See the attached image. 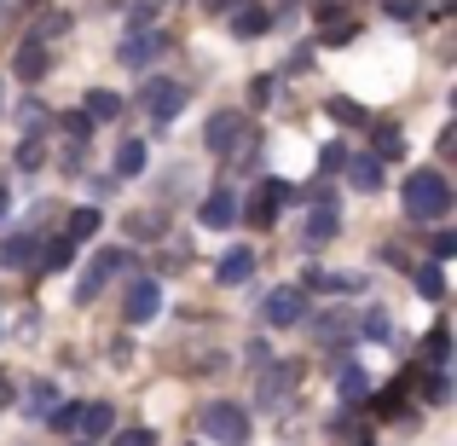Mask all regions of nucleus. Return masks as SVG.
<instances>
[{
    "label": "nucleus",
    "instance_id": "obj_1",
    "mask_svg": "<svg viewBox=\"0 0 457 446\" xmlns=\"http://www.w3.org/2000/svg\"><path fill=\"white\" fill-rule=\"evenodd\" d=\"M452 209V186L440 168H417L411 180H405V215L411 221H446Z\"/></svg>",
    "mask_w": 457,
    "mask_h": 446
},
{
    "label": "nucleus",
    "instance_id": "obj_2",
    "mask_svg": "<svg viewBox=\"0 0 457 446\" xmlns=\"http://www.w3.org/2000/svg\"><path fill=\"white\" fill-rule=\"evenodd\" d=\"M197 424H203V435H209V441H226V446L249 441V412H244V406H232V400H209L197 412Z\"/></svg>",
    "mask_w": 457,
    "mask_h": 446
},
{
    "label": "nucleus",
    "instance_id": "obj_3",
    "mask_svg": "<svg viewBox=\"0 0 457 446\" xmlns=\"http://www.w3.org/2000/svg\"><path fill=\"white\" fill-rule=\"evenodd\" d=\"M139 105H145V116L151 122H174L179 116V105H186V88H179V81H168V76H151L145 88H139Z\"/></svg>",
    "mask_w": 457,
    "mask_h": 446
},
{
    "label": "nucleus",
    "instance_id": "obj_4",
    "mask_svg": "<svg viewBox=\"0 0 457 446\" xmlns=\"http://www.w3.org/2000/svg\"><path fill=\"white\" fill-rule=\"evenodd\" d=\"M128 261H134V256H128V249H99V256L87 261V273H81V279H76V301H93V296L104 290V284L116 279V273L128 267Z\"/></svg>",
    "mask_w": 457,
    "mask_h": 446
},
{
    "label": "nucleus",
    "instance_id": "obj_5",
    "mask_svg": "<svg viewBox=\"0 0 457 446\" xmlns=\"http://www.w3.org/2000/svg\"><path fill=\"white\" fill-rule=\"evenodd\" d=\"M302 313H307V290H302V284H278V290L261 301V319H267V324H278V331L302 324Z\"/></svg>",
    "mask_w": 457,
    "mask_h": 446
},
{
    "label": "nucleus",
    "instance_id": "obj_6",
    "mask_svg": "<svg viewBox=\"0 0 457 446\" xmlns=\"http://www.w3.org/2000/svg\"><path fill=\"white\" fill-rule=\"evenodd\" d=\"M162 53H168V35H162V29H134L122 46H116V58H122L128 70H145V64H156Z\"/></svg>",
    "mask_w": 457,
    "mask_h": 446
},
{
    "label": "nucleus",
    "instance_id": "obj_7",
    "mask_svg": "<svg viewBox=\"0 0 457 446\" xmlns=\"http://www.w3.org/2000/svg\"><path fill=\"white\" fill-rule=\"evenodd\" d=\"M162 313V284L156 279H134L128 284V301H122V319L128 324H151Z\"/></svg>",
    "mask_w": 457,
    "mask_h": 446
},
{
    "label": "nucleus",
    "instance_id": "obj_8",
    "mask_svg": "<svg viewBox=\"0 0 457 446\" xmlns=\"http://www.w3.org/2000/svg\"><path fill=\"white\" fill-rule=\"evenodd\" d=\"M359 35V18L347 6H319V41L324 46H347Z\"/></svg>",
    "mask_w": 457,
    "mask_h": 446
},
{
    "label": "nucleus",
    "instance_id": "obj_9",
    "mask_svg": "<svg viewBox=\"0 0 457 446\" xmlns=\"http://www.w3.org/2000/svg\"><path fill=\"white\" fill-rule=\"evenodd\" d=\"M284 203H290V186H284V180H261L255 203H249V221H255V226H272Z\"/></svg>",
    "mask_w": 457,
    "mask_h": 446
},
{
    "label": "nucleus",
    "instance_id": "obj_10",
    "mask_svg": "<svg viewBox=\"0 0 457 446\" xmlns=\"http://www.w3.org/2000/svg\"><path fill=\"white\" fill-rule=\"evenodd\" d=\"M203 139H209V151H232L237 139H244V116H237V111H220V116H209Z\"/></svg>",
    "mask_w": 457,
    "mask_h": 446
},
{
    "label": "nucleus",
    "instance_id": "obj_11",
    "mask_svg": "<svg viewBox=\"0 0 457 446\" xmlns=\"http://www.w3.org/2000/svg\"><path fill=\"white\" fill-rule=\"evenodd\" d=\"M197 221L214 226V232H220V226H232V221H237V198H232L226 186H214L209 198H203V215H197Z\"/></svg>",
    "mask_w": 457,
    "mask_h": 446
},
{
    "label": "nucleus",
    "instance_id": "obj_12",
    "mask_svg": "<svg viewBox=\"0 0 457 446\" xmlns=\"http://www.w3.org/2000/svg\"><path fill=\"white\" fill-rule=\"evenodd\" d=\"M214 279L220 284H249L255 279V249H226L220 267H214Z\"/></svg>",
    "mask_w": 457,
    "mask_h": 446
},
{
    "label": "nucleus",
    "instance_id": "obj_13",
    "mask_svg": "<svg viewBox=\"0 0 457 446\" xmlns=\"http://www.w3.org/2000/svg\"><path fill=\"white\" fill-rule=\"evenodd\" d=\"M12 70H18L23 81H41V76H46V41H41V35H29V41L18 46V58H12Z\"/></svg>",
    "mask_w": 457,
    "mask_h": 446
},
{
    "label": "nucleus",
    "instance_id": "obj_14",
    "mask_svg": "<svg viewBox=\"0 0 457 446\" xmlns=\"http://www.w3.org/2000/svg\"><path fill=\"white\" fill-rule=\"evenodd\" d=\"M81 116H87V122H111V116H122V93L93 88L87 99H81Z\"/></svg>",
    "mask_w": 457,
    "mask_h": 446
},
{
    "label": "nucleus",
    "instance_id": "obj_15",
    "mask_svg": "<svg viewBox=\"0 0 457 446\" xmlns=\"http://www.w3.org/2000/svg\"><path fill=\"white\" fill-rule=\"evenodd\" d=\"M76 429H81V435H111V429H116V412H111V406H76Z\"/></svg>",
    "mask_w": 457,
    "mask_h": 446
},
{
    "label": "nucleus",
    "instance_id": "obj_16",
    "mask_svg": "<svg viewBox=\"0 0 457 446\" xmlns=\"http://www.w3.org/2000/svg\"><path fill=\"white\" fill-rule=\"evenodd\" d=\"M370 139H377V163H400V156H405V134L394 122H377Z\"/></svg>",
    "mask_w": 457,
    "mask_h": 446
},
{
    "label": "nucleus",
    "instance_id": "obj_17",
    "mask_svg": "<svg viewBox=\"0 0 457 446\" xmlns=\"http://www.w3.org/2000/svg\"><path fill=\"white\" fill-rule=\"evenodd\" d=\"M295 383H302V371H295V366H278V371H267V377H261V400H284V394H290L295 389Z\"/></svg>",
    "mask_w": 457,
    "mask_h": 446
},
{
    "label": "nucleus",
    "instance_id": "obj_18",
    "mask_svg": "<svg viewBox=\"0 0 457 446\" xmlns=\"http://www.w3.org/2000/svg\"><path fill=\"white\" fill-rule=\"evenodd\" d=\"M272 29V18L261 6H237L232 12V35H244V41H255V35H267Z\"/></svg>",
    "mask_w": 457,
    "mask_h": 446
},
{
    "label": "nucleus",
    "instance_id": "obj_19",
    "mask_svg": "<svg viewBox=\"0 0 457 446\" xmlns=\"http://www.w3.org/2000/svg\"><path fill=\"white\" fill-rule=\"evenodd\" d=\"M347 163H353L347 180H353L359 191H382V163H377V156H347Z\"/></svg>",
    "mask_w": 457,
    "mask_h": 446
},
{
    "label": "nucleus",
    "instance_id": "obj_20",
    "mask_svg": "<svg viewBox=\"0 0 457 446\" xmlns=\"http://www.w3.org/2000/svg\"><path fill=\"white\" fill-rule=\"evenodd\" d=\"M116 174H145V139H122V151H116Z\"/></svg>",
    "mask_w": 457,
    "mask_h": 446
},
{
    "label": "nucleus",
    "instance_id": "obj_21",
    "mask_svg": "<svg viewBox=\"0 0 457 446\" xmlns=\"http://www.w3.org/2000/svg\"><path fill=\"white\" fill-rule=\"evenodd\" d=\"M29 256H35V238L29 232H18V238H6V244H0V267H23Z\"/></svg>",
    "mask_w": 457,
    "mask_h": 446
},
{
    "label": "nucleus",
    "instance_id": "obj_22",
    "mask_svg": "<svg viewBox=\"0 0 457 446\" xmlns=\"http://www.w3.org/2000/svg\"><path fill=\"white\" fill-rule=\"evenodd\" d=\"M70 261H76V244H70V238H58V244L41 249V273H64Z\"/></svg>",
    "mask_w": 457,
    "mask_h": 446
},
{
    "label": "nucleus",
    "instance_id": "obj_23",
    "mask_svg": "<svg viewBox=\"0 0 457 446\" xmlns=\"http://www.w3.org/2000/svg\"><path fill=\"white\" fill-rule=\"evenodd\" d=\"M330 116L342 128H370V116H365V105H359V99H330Z\"/></svg>",
    "mask_w": 457,
    "mask_h": 446
},
{
    "label": "nucleus",
    "instance_id": "obj_24",
    "mask_svg": "<svg viewBox=\"0 0 457 446\" xmlns=\"http://www.w3.org/2000/svg\"><path fill=\"white\" fill-rule=\"evenodd\" d=\"M365 394H370V377H365L359 366H342V400H347V406H359Z\"/></svg>",
    "mask_w": 457,
    "mask_h": 446
},
{
    "label": "nucleus",
    "instance_id": "obj_25",
    "mask_svg": "<svg viewBox=\"0 0 457 446\" xmlns=\"http://www.w3.org/2000/svg\"><path fill=\"white\" fill-rule=\"evenodd\" d=\"M307 290H359V279H353V273H319V267H312Z\"/></svg>",
    "mask_w": 457,
    "mask_h": 446
},
{
    "label": "nucleus",
    "instance_id": "obj_26",
    "mask_svg": "<svg viewBox=\"0 0 457 446\" xmlns=\"http://www.w3.org/2000/svg\"><path fill=\"white\" fill-rule=\"evenodd\" d=\"M99 226H104V215H99V209H76V215H70V244H81V238H93Z\"/></svg>",
    "mask_w": 457,
    "mask_h": 446
},
{
    "label": "nucleus",
    "instance_id": "obj_27",
    "mask_svg": "<svg viewBox=\"0 0 457 446\" xmlns=\"http://www.w3.org/2000/svg\"><path fill=\"white\" fill-rule=\"evenodd\" d=\"M417 290H423L428 301L446 296V279H440V261H428V267H417Z\"/></svg>",
    "mask_w": 457,
    "mask_h": 446
},
{
    "label": "nucleus",
    "instance_id": "obj_28",
    "mask_svg": "<svg viewBox=\"0 0 457 446\" xmlns=\"http://www.w3.org/2000/svg\"><path fill=\"white\" fill-rule=\"evenodd\" d=\"M307 238H312V244H319V238H336V215H330V203H319V209H312Z\"/></svg>",
    "mask_w": 457,
    "mask_h": 446
},
{
    "label": "nucleus",
    "instance_id": "obj_29",
    "mask_svg": "<svg viewBox=\"0 0 457 446\" xmlns=\"http://www.w3.org/2000/svg\"><path fill=\"white\" fill-rule=\"evenodd\" d=\"M23 406H29V417L53 412V406H58V389H53V383H35V389H29V400H23Z\"/></svg>",
    "mask_w": 457,
    "mask_h": 446
},
{
    "label": "nucleus",
    "instance_id": "obj_30",
    "mask_svg": "<svg viewBox=\"0 0 457 446\" xmlns=\"http://www.w3.org/2000/svg\"><path fill=\"white\" fill-rule=\"evenodd\" d=\"M428 359H435V366H446V359H452V331H446V324L428 331Z\"/></svg>",
    "mask_w": 457,
    "mask_h": 446
},
{
    "label": "nucleus",
    "instance_id": "obj_31",
    "mask_svg": "<svg viewBox=\"0 0 457 446\" xmlns=\"http://www.w3.org/2000/svg\"><path fill=\"white\" fill-rule=\"evenodd\" d=\"M342 336H347V319H342V313H330V319L319 324V342H324V348H336Z\"/></svg>",
    "mask_w": 457,
    "mask_h": 446
},
{
    "label": "nucleus",
    "instance_id": "obj_32",
    "mask_svg": "<svg viewBox=\"0 0 457 446\" xmlns=\"http://www.w3.org/2000/svg\"><path fill=\"white\" fill-rule=\"evenodd\" d=\"M46 116H53V111H41V105H23V111H18V122H23V134H35V128H46Z\"/></svg>",
    "mask_w": 457,
    "mask_h": 446
},
{
    "label": "nucleus",
    "instance_id": "obj_33",
    "mask_svg": "<svg viewBox=\"0 0 457 446\" xmlns=\"http://www.w3.org/2000/svg\"><path fill=\"white\" fill-rule=\"evenodd\" d=\"M46 424H53L58 435H70V429H76V406H53V412H46Z\"/></svg>",
    "mask_w": 457,
    "mask_h": 446
},
{
    "label": "nucleus",
    "instance_id": "obj_34",
    "mask_svg": "<svg viewBox=\"0 0 457 446\" xmlns=\"http://www.w3.org/2000/svg\"><path fill=\"white\" fill-rule=\"evenodd\" d=\"M428 400H435V406L452 400V377H446V371H435V377H428Z\"/></svg>",
    "mask_w": 457,
    "mask_h": 446
},
{
    "label": "nucleus",
    "instance_id": "obj_35",
    "mask_svg": "<svg viewBox=\"0 0 457 446\" xmlns=\"http://www.w3.org/2000/svg\"><path fill=\"white\" fill-rule=\"evenodd\" d=\"M342 163H347V151H342V146H324V151H319V174H336Z\"/></svg>",
    "mask_w": 457,
    "mask_h": 446
},
{
    "label": "nucleus",
    "instance_id": "obj_36",
    "mask_svg": "<svg viewBox=\"0 0 457 446\" xmlns=\"http://www.w3.org/2000/svg\"><path fill=\"white\" fill-rule=\"evenodd\" d=\"M435 261H452L457 256V232H435V249H428Z\"/></svg>",
    "mask_w": 457,
    "mask_h": 446
},
{
    "label": "nucleus",
    "instance_id": "obj_37",
    "mask_svg": "<svg viewBox=\"0 0 457 446\" xmlns=\"http://www.w3.org/2000/svg\"><path fill=\"white\" fill-rule=\"evenodd\" d=\"M156 6H162V0H134V29H151Z\"/></svg>",
    "mask_w": 457,
    "mask_h": 446
},
{
    "label": "nucleus",
    "instance_id": "obj_38",
    "mask_svg": "<svg viewBox=\"0 0 457 446\" xmlns=\"http://www.w3.org/2000/svg\"><path fill=\"white\" fill-rule=\"evenodd\" d=\"M116 446H156V435H151V429H122Z\"/></svg>",
    "mask_w": 457,
    "mask_h": 446
},
{
    "label": "nucleus",
    "instance_id": "obj_39",
    "mask_svg": "<svg viewBox=\"0 0 457 446\" xmlns=\"http://www.w3.org/2000/svg\"><path fill=\"white\" fill-rule=\"evenodd\" d=\"M394 18H423V0H388Z\"/></svg>",
    "mask_w": 457,
    "mask_h": 446
},
{
    "label": "nucleus",
    "instance_id": "obj_40",
    "mask_svg": "<svg viewBox=\"0 0 457 446\" xmlns=\"http://www.w3.org/2000/svg\"><path fill=\"white\" fill-rule=\"evenodd\" d=\"M64 128H70V139H87V134H93V122H87L81 111H76V116H64Z\"/></svg>",
    "mask_w": 457,
    "mask_h": 446
},
{
    "label": "nucleus",
    "instance_id": "obj_41",
    "mask_svg": "<svg viewBox=\"0 0 457 446\" xmlns=\"http://www.w3.org/2000/svg\"><path fill=\"white\" fill-rule=\"evenodd\" d=\"M18 163H23V168H41V146H35V134H29V139H23V151H18Z\"/></svg>",
    "mask_w": 457,
    "mask_h": 446
},
{
    "label": "nucleus",
    "instance_id": "obj_42",
    "mask_svg": "<svg viewBox=\"0 0 457 446\" xmlns=\"http://www.w3.org/2000/svg\"><path fill=\"white\" fill-rule=\"evenodd\" d=\"M249 99H255V105H267V99H272V76H261L255 88H249Z\"/></svg>",
    "mask_w": 457,
    "mask_h": 446
},
{
    "label": "nucleus",
    "instance_id": "obj_43",
    "mask_svg": "<svg viewBox=\"0 0 457 446\" xmlns=\"http://www.w3.org/2000/svg\"><path fill=\"white\" fill-rule=\"evenodd\" d=\"M237 6H249V0H209V12H237Z\"/></svg>",
    "mask_w": 457,
    "mask_h": 446
},
{
    "label": "nucleus",
    "instance_id": "obj_44",
    "mask_svg": "<svg viewBox=\"0 0 457 446\" xmlns=\"http://www.w3.org/2000/svg\"><path fill=\"white\" fill-rule=\"evenodd\" d=\"M0 406H12V377L0 371Z\"/></svg>",
    "mask_w": 457,
    "mask_h": 446
},
{
    "label": "nucleus",
    "instance_id": "obj_45",
    "mask_svg": "<svg viewBox=\"0 0 457 446\" xmlns=\"http://www.w3.org/2000/svg\"><path fill=\"white\" fill-rule=\"evenodd\" d=\"M0 215H6V186H0Z\"/></svg>",
    "mask_w": 457,
    "mask_h": 446
},
{
    "label": "nucleus",
    "instance_id": "obj_46",
    "mask_svg": "<svg viewBox=\"0 0 457 446\" xmlns=\"http://www.w3.org/2000/svg\"><path fill=\"white\" fill-rule=\"evenodd\" d=\"M278 6H295V0H278Z\"/></svg>",
    "mask_w": 457,
    "mask_h": 446
},
{
    "label": "nucleus",
    "instance_id": "obj_47",
    "mask_svg": "<svg viewBox=\"0 0 457 446\" xmlns=\"http://www.w3.org/2000/svg\"><path fill=\"white\" fill-rule=\"evenodd\" d=\"M0 105H6V88H0Z\"/></svg>",
    "mask_w": 457,
    "mask_h": 446
},
{
    "label": "nucleus",
    "instance_id": "obj_48",
    "mask_svg": "<svg viewBox=\"0 0 457 446\" xmlns=\"http://www.w3.org/2000/svg\"><path fill=\"white\" fill-rule=\"evenodd\" d=\"M0 12H6V0H0Z\"/></svg>",
    "mask_w": 457,
    "mask_h": 446
}]
</instances>
